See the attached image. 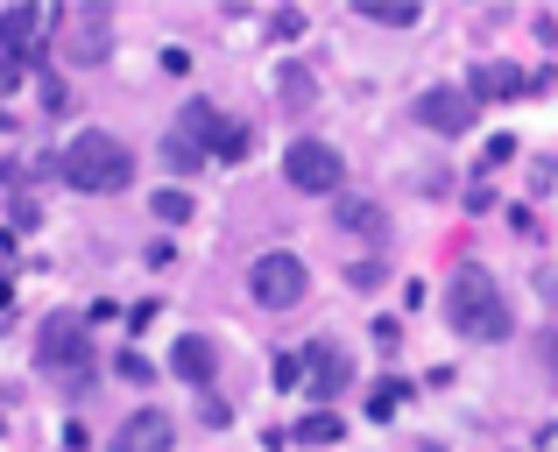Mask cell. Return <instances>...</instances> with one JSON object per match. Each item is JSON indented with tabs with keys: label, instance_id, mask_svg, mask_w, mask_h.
<instances>
[{
	"label": "cell",
	"instance_id": "1",
	"mask_svg": "<svg viewBox=\"0 0 558 452\" xmlns=\"http://www.w3.org/2000/svg\"><path fill=\"white\" fill-rule=\"evenodd\" d=\"M446 318H452V332L460 340H481V346H495V340H509V297H502V283H495L488 269H452V283H446Z\"/></svg>",
	"mask_w": 558,
	"mask_h": 452
},
{
	"label": "cell",
	"instance_id": "2",
	"mask_svg": "<svg viewBox=\"0 0 558 452\" xmlns=\"http://www.w3.org/2000/svg\"><path fill=\"white\" fill-rule=\"evenodd\" d=\"M57 178L71 184V192H128V178H135V156H128L121 135H107V127H85V135H71V149L57 156Z\"/></svg>",
	"mask_w": 558,
	"mask_h": 452
},
{
	"label": "cell",
	"instance_id": "3",
	"mask_svg": "<svg viewBox=\"0 0 558 452\" xmlns=\"http://www.w3.org/2000/svg\"><path fill=\"white\" fill-rule=\"evenodd\" d=\"M36 361H43L50 375H64L71 389H85V382H93V340H85V326H78V318H64V311H57L50 326H43Z\"/></svg>",
	"mask_w": 558,
	"mask_h": 452
},
{
	"label": "cell",
	"instance_id": "4",
	"mask_svg": "<svg viewBox=\"0 0 558 452\" xmlns=\"http://www.w3.org/2000/svg\"><path fill=\"white\" fill-rule=\"evenodd\" d=\"M178 135H184L198 156H219V163H241V156H247V127H241V121H227L213 99H191L184 121H178Z\"/></svg>",
	"mask_w": 558,
	"mask_h": 452
},
{
	"label": "cell",
	"instance_id": "5",
	"mask_svg": "<svg viewBox=\"0 0 558 452\" xmlns=\"http://www.w3.org/2000/svg\"><path fill=\"white\" fill-rule=\"evenodd\" d=\"M247 290H255V304H269V311H290V304H304V290H312V276H304L298 255H255V269H247Z\"/></svg>",
	"mask_w": 558,
	"mask_h": 452
},
{
	"label": "cell",
	"instance_id": "6",
	"mask_svg": "<svg viewBox=\"0 0 558 452\" xmlns=\"http://www.w3.org/2000/svg\"><path fill=\"white\" fill-rule=\"evenodd\" d=\"M283 178L298 184V192H312V198H326V192H340L347 184V163H340V149L332 142H290V156H283Z\"/></svg>",
	"mask_w": 558,
	"mask_h": 452
},
{
	"label": "cell",
	"instance_id": "7",
	"mask_svg": "<svg viewBox=\"0 0 558 452\" xmlns=\"http://www.w3.org/2000/svg\"><path fill=\"white\" fill-rule=\"evenodd\" d=\"M347 382H354V361H347L340 340H312L304 346V389H312V396H340Z\"/></svg>",
	"mask_w": 558,
	"mask_h": 452
},
{
	"label": "cell",
	"instance_id": "8",
	"mask_svg": "<svg viewBox=\"0 0 558 452\" xmlns=\"http://www.w3.org/2000/svg\"><path fill=\"white\" fill-rule=\"evenodd\" d=\"M417 121L432 127V135H466V127H474V99H466L460 85H432V93L417 99Z\"/></svg>",
	"mask_w": 558,
	"mask_h": 452
},
{
	"label": "cell",
	"instance_id": "9",
	"mask_svg": "<svg viewBox=\"0 0 558 452\" xmlns=\"http://www.w3.org/2000/svg\"><path fill=\"white\" fill-rule=\"evenodd\" d=\"M170 439H178V431H170V417H163V411H135L121 431H113V445H107V452H170Z\"/></svg>",
	"mask_w": 558,
	"mask_h": 452
},
{
	"label": "cell",
	"instance_id": "10",
	"mask_svg": "<svg viewBox=\"0 0 558 452\" xmlns=\"http://www.w3.org/2000/svg\"><path fill=\"white\" fill-rule=\"evenodd\" d=\"M517 93H537V78L517 64H474V78H466V99H517Z\"/></svg>",
	"mask_w": 558,
	"mask_h": 452
},
{
	"label": "cell",
	"instance_id": "11",
	"mask_svg": "<svg viewBox=\"0 0 558 452\" xmlns=\"http://www.w3.org/2000/svg\"><path fill=\"white\" fill-rule=\"evenodd\" d=\"M170 368H178L191 389H213V368H219V361H213V340H198V332H184V340L170 346Z\"/></svg>",
	"mask_w": 558,
	"mask_h": 452
},
{
	"label": "cell",
	"instance_id": "12",
	"mask_svg": "<svg viewBox=\"0 0 558 452\" xmlns=\"http://www.w3.org/2000/svg\"><path fill=\"white\" fill-rule=\"evenodd\" d=\"M107 57V14L85 8L78 22H71V64H99Z\"/></svg>",
	"mask_w": 558,
	"mask_h": 452
},
{
	"label": "cell",
	"instance_id": "13",
	"mask_svg": "<svg viewBox=\"0 0 558 452\" xmlns=\"http://www.w3.org/2000/svg\"><path fill=\"white\" fill-rule=\"evenodd\" d=\"M43 36V8H8L0 14V42H8V57H28Z\"/></svg>",
	"mask_w": 558,
	"mask_h": 452
},
{
	"label": "cell",
	"instance_id": "14",
	"mask_svg": "<svg viewBox=\"0 0 558 452\" xmlns=\"http://www.w3.org/2000/svg\"><path fill=\"white\" fill-rule=\"evenodd\" d=\"M332 220H340L347 233H361V241H381V233H389V220H381L375 198H340V206H332Z\"/></svg>",
	"mask_w": 558,
	"mask_h": 452
},
{
	"label": "cell",
	"instance_id": "15",
	"mask_svg": "<svg viewBox=\"0 0 558 452\" xmlns=\"http://www.w3.org/2000/svg\"><path fill=\"white\" fill-rule=\"evenodd\" d=\"M290 439H298V445H332V439H347V425H340L332 411H312L298 431H290Z\"/></svg>",
	"mask_w": 558,
	"mask_h": 452
},
{
	"label": "cell",
	"instance_id": "16",
	"mask_svg": "<svg viewBox=\"0 0 558 452\" xmlns=\"http://www.w3.org/2000/svg\"><path fill=\"white\" fill-rule=\"evenodd\" d=\"M361 14H368V22H389V28H410L417 22V0H361Z\"/></svg>",
	"mask_w": 558,
	"mask_h": 452
},
{
	"label": "cell",
	"instance_id": "17",
	"mask_svg": "<svg viewBox=\"0 0 558 452\" xmlns=\"http://www.w3.org/2000/svg\"><path fill=\"white\" fill-rule=\"evenodd\" d=\"M403 396H410V382H381L375 396H368V417H375V425H389V417L403 411Z\"/></svg>",
	"mask_w": 558,
	"mask_h": 452
},
{
	"label": "cell",
	"instance_id": "18",
	"mask_svg": "<svg viewBox=\"0 0 558 452\" xmlns=\"http://www.w3.org/2000/svg\"><path fill=\"white\" fill-rule=\"evenodd\" d=\"M163 163H170V170H184V178H191V170H198V163H205V156H198V149H191V142L178 135V127H170V142H163Z\"/></svg>",
	"mask_w": 558,
	"mask_h": 452
},
{
	"label": "cell",
	"instance_id": "19",
	"mask_svg": "<svg viewBox=\"0 0 558 452\" xmlns=\"http://www.w3.org/2000/svg\"><path fill=\"white\" fill-rule=\"evenodd\" d=\"M156 220H163V227H184L191 220V192H156Z\"/></svg>",
	"mask_w": 558,
	"mask_h": 452
},
{
	"label": "cell",
	"instance_id": "20",
	"mask_svg": "<svg viewBox=\"0 0 558 452\" xmlns=\"http://www.w3.org/2000/svg\"><path fill=\"white\" fill-rule=\"evenodd\" d=\"M276 389H304V354H283V361H276Z\"/></svg>",
	"mask_w": 558,
	"mask_h": 452
},
{
	"label": "cell",
	"instance_id": "21",
	"mask_svg": "<svg viewBox=\"0 0 558 452\" xmlns=\"http://www.w3.org/2000/svg\"><path fill=\"white\" fill-rule=\"evenodd\" d=\"M283 93H290V107H304V99H312V78L290 64V71H283Z\"/></svg>",
	"mask_w": 558,
	"mask_h": 452
},
{
	"label": "cell",
	"instance_id": "22",
	"mask_svg": "<svg viewBox=\"0 0 558 452\" xmlns=\"http://www.w3.org/2000/svg\"><path fill=\"white\" fill-rule=\"evenodd\" d=\"M509 156H517V142H509V135H495V142H488V149H481V170H495V163H509Z\"/></svg>",
	"mask_w": 558,
	"mask_h": 452
},
{
	"label": "cell",
	"instance_id": "23",
	"mask_svg": "<svg viewBox=\"0 0 558 452\" xmlns=\"http://www.w3.org/2000/svg\"><path fill=\"white\" fill-rule=\"evenodd\" d=\"M375 346H381V354H396V346H403V326H396V318H375Z\"/></svg>",
	"mask_w": 558,
	"mask_h": 452
},
{
	"label": "cell",
	"instance_id": "24",
	"mask_svg": "<svg viewBox=\"0 0 558 452\" xmlns=\"http://www.w3.org/2000/svg\"><path fill=\"white\" fill-rule=\"evenodd\" d=\"M14 85H22V57H8V50H0V99H8Z\"/></svg>",
	"mask_w": 558,
	"mask_h": 452
},
{
	"label": "cell",
	"instance_id": "25",
	"mask_svg": "<svg viewBox=\"0 0 558 452\" xmlns=\"http://www.w3.org/2000/svg\"><path fill=\"white\" fill-rule=\"evenodd\" d=\"M537 445H545V452H558V425H545V431H537Z\"/></svg>",
	"mask_w": 558,
	"mask_h": 452
}]
</instances>
